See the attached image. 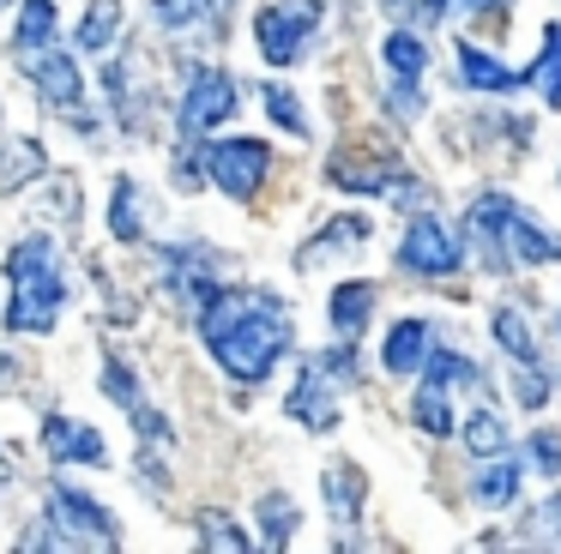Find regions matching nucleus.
Listing matches in <instances>:
<instances>
[{
  "mask_svg": "<svg viewBox=\"0 0 561 554\" xmlns=\"http://www.w3.org/2000/svg\"><path fill=\"white\" fill-rule=\"evenodd\" d=\"M199 337H206L211 361L230 373L236 385H266L272 368L290 356V301L272 289H211L199 301Z\"/></svg>",
  "mask_w": 561,
  "mask_h": 554,
  "instance_id": "f257e3e1",
  "label": "nucleus"
},
{
  "mask_svg": "<svg viewBox=\"0 0 561 554\" xmlns=\"http://www.w3.org/2000/svg\"><path fill=\"white\" fill-rule=\"evenodd\" d=\"M7 284H13L7 313H0L7 337L55 332V320H61V308H67V259L49 235H25V241L7 247Z\"/></svg>",
  "mask_w": 561,
  "mask_h": 554,
  "instance_id": "f03ea898",
  "label": "nucleus"
},
{
  "mask_svg": "<svg viewBox=\"0 0 561 554\" xmlns=\"http://www.w3.org/2000/svg\"><path fill=\"white\" fill-rule=\"evenodd\" d=\"M356 385V344L339 337L332 349L320 356H302V373H296V392H290V416L302 422L308 434H332L339 428V392Z\"/></svg>",
  "mask_w": 561,
  "mask_h": 554,
  "instance_id": "7ed1b4c3",
  "label": "nucleus"
},
{
  "mask_svg": "<svg viewBox=\"0 0 561 554\" xmlns=\"http://www.w3.org/2000/svg\"><path fill=\"white\" fill-rule=\"evenodd\" d=\"M43 524L55 530V549H122V524L103 500H91L73 482H55L43 500Z\"/></svg>",
  "mask_w": 561,
  "mask_h": 554,
  "instance_id": "20e7f679",
  "label": "nucleus"
},
{
  "mask_svg": "<svg viewBox=\"0 0 561 554\" xmlns=\"http://www.w3.org/2000/svg\"><path fill=\"white\" fill-rule=\"evenodd\" d=\"M236 79L224 67H187V84H182V103H175V139H182V151L187 145H199L211 127H224V120L236 115Z\"/></svg>",
  "mask_w": 561,
  "mask_h": 554,
  "instance_id": "39448f33",
  "label": "nucleus"
},
{
  "mask_svg": "<svg viewBox=\"0 0 561 554\" xmlns=\"http://www.w3.org/2000/svg\"><path fill=\"white\" fill-rule=\"evenodd\" d=\"M199 169H206V181L218 193H230V199H254L260 187H266L272 175V145L266 139H211L206 151H199Z\"/></svg>",
  "mask_w": 561,
  "mask_h": 554,
  "instance_id": "423d86ee",
  "label": "nucleus"
},
{
  "mask_svg": "<svg viewBox=\"0 0 561 554\" xmlns=\"http://www.w3.org/2000/svg\"><path fill=\"white\" fill-rule=\"evenodd\" d=\"M314 24H320V0H266L254 12V43L272 67H296L308 55Z\"/></svg>",
  "mask_w": 561,
  "mask_h": 554,
  "instance_id": "0eeeda50",
  "label": "nucleus"
},
{
  "mask_svg": "<svg viewBox=\"0 0 561 554\" xmlns=\"http://www.w3.org/2000/svg\"><path fill=\"white\" fill-rule=\"evenodd\" d=\"M25 79L37 84V96H43V108H49V115L73 120V127H91V115H85V79H79V60L67 55L61 43L43 48V55L25 67Z\"/></svg>",
  "mask_w": 561,
  "mask_h": 554,
  "instance_id": "6e6552de",
  "label": "nucleus"
},
{
  "mask_svg": "<svg viewBox=\"0 0 561 554\" xmlns=\"http://www.w3.org/2000/svg\"><path fill=\"white\" fill-rule=\"evenodd\" d=\"M399 265L416 277H453L465 265V247L453 241V229L440 217H411V229L399 241Z\"/></svg>",
  "mask_w": 561,
  "mask_h": 554,
  "instance_id": "1a4fd4ad",
  "label": "nucleus"
},
{
  "mask_svg": "<svg viewBox=\"0 0 561 554\" xmlns=\"http://www.w3.org/2000/svg\"><path fill=\"white\" fill-rule=\"evenodd\" d=\"M158 259H163V289H170L187 313H199V301L218 289V253L199 247V241H175V247H163Z\"/></svg>",
  "mask_w": 561,
  "mask_h": 554,
  "instance_id": "9d476101",
  "label": "nucleus"
},
{
  "mask_svg": "<svg viewBox=\"0 0 561 554\" xmlns=\"http://www.w3.org/2000/svg\"><path fill=\"white\" fill-rule=\"evenodd\" d=\"M399 157L387 151V145H344V151H332L327 163V181L339 193H387L392 181H399Z\"/></svg>",
  "mask_w": 561,
  "mask_h": 554,
  "instance_id": "9b49d317",
  "label": "nucleus"
},
{
  "mask_svg": "<svg viewBox=\"0 0 561 554\" xmlns=\"http://www.w3.org/2000/svg\"><path fill=\"white\" fill-rule=\"evenodd\" d=\"M43 452H49L55 464H85V470L110 464V440L79 416H49L43 422Z\"/></svg>",
  "mask_w": 561,
  "mask_h": 554,
  "instance_id": "f8f14e48",
  "label": "nucleus"
},
{
  "mask_svg": "<svg viewBox=\"0 0 561 554\" xmlns=\"http://www.w3.org/2000/svg\"><path fill=\"white\" fill-rule=\"evenodd\" d=\"M55 43H61V12H55V0H19V24H13V43H7L13 67L25 72Z\"/></svg>",
  "mask_w": 561,
  "mask_h": 554,
  "instance_id": "ddd939ff",
  "label": "nucleus"
},
{
  "mask_svg": "<svg viewBox=\"0 0 561 554\" xmlns=\"http://www.w3.org/2000/svg\"><path fill=\"white\" fill-rule=\"evenodd\" d=\"M495 241L513 253V259H525V265H561V235H549L543 223H531L519 205L501 217V235H495Z\"/></svg>",
  "mask_w": 561,
  "mask_h": 554,
  "instance_id": "4468645a",
  "label": "nucleus"
},
{
  "mask_svg": "<svg viewBox=\"0 0 561 554\" xmlns=\"http://www.w3.org/2000/svg\"><path fill=\"white\" fill-rule=\"evenodd\" d=\"M428 349H435V325L428 320H399L387 332V344H380V361H387V373L411 380V373H423Z\"/></svg>",
  "mask_w": 561,
  "mask_h": 554,
  "instance_id": "2eb2a0df",
  "label": "nucleus"
},
{
  "mask_svg": "<svg viewBox=\"0 0 561 554\" xmlns=\"http://www.w3.org/2000/svg\"><path fill=\"white\" fill-rule=\"evenodd\" d=\"M368 313H375V284L368 277H351V284H339L332 289V301H327V320H332V332L339 337H363L368 332Z\"/></svg>",
  "mask_w": 561,
  "mask_h": 554,
  "instance_id": "dca6fc26",
  "label": "nucleus"
},
{
  "mask_svg": "<svg viewBox=\"0 0 561 554\" xmlns=\"http://www.w3.org/2000/svg\"><path fill=\"white\" fill-rule=\"evenodd\" d=\"M459 84L465 91H519L525 72H513L507 60H495L489 48H477V43H459Z\"/></svg>",
  "mask_w": 561,
  "mask_h": 554,
  "instance_id": "f3484780",
  "label": "nucleus"
},
{
  "mask_svg": "<svg viewBox=\"0 0 561 554\" xmlns=\"http://www.w3.org/2000/svg\"><path fill=\"white\" fill-rule=\"evenodd\" d=\"M519 482H525L519 458H513V452H495L483 470H477L471 500H477V506H507V500H519Z\"/></svg>",
  "mask_w": 561,
  "mask_h": 554,
  "instance_id": "a211bd4d",
  "label": "nucleus"
},
{
  "mask_svg": "<svg viewBox=\"0 0 561 554\" xmlns=\"http://www.w3.org/2000/svg\"><path fill=\"white\" fill-rule=\"evenodd\" d=\"M363 241H368V217H332V223L314 235V247L296 253V265H302V272H314L320 259H332V253H356Z\"/></svg>",
  "mask_w": 561,
  "mask_h": 554,
  "instance_id": "6ab92c4d",
  "label": "nucleus"
},
{
  "mask_svg": "<svg viewBox=\"0 0 561 554\" xmlns=\"http://www.w3.org/2000/svg\"><path fill=\"white\" fill-rule=\"evenodd\" d=\"M411 422L428 434V440H453L459 434V422H453V404H447V385L423 380L416 373V397H411Z\"/></svg>",
  "mask_w": 561,
  "mask_h": 554,
  "instance_id": "aec40b11",
  "label": "nucleus"
},
{
  "mask_svg": "<svg viewBox=\"0 0 561 554\" xmlns=\"http://www.w3.org/2000/svg\"><path fill=\"white\" fill-rule=\"evenodd\" d=\"M115 36H122V0H91L85 7V19H79V55H110L115 48Z\"/></svg>",
  "mask_w": 561,
  "mask_h": 554,
  "instance_id": "412c9836",
  "label": "nucleus"
},
{
  "mask_svg": "<svg viewBox=\"0 0 561 554\" xmlns=\"http://www.w3.org/2000/svg\"><path fill=\"white\" fill-rule=\"evenodd\" d=\"M49 175V151L37 139H13L0 151V193H25V181Z\"/></svg>",
  "mask_w": 561,
  "mask_h": 554,
  "instance_id": "4be33fe9",
  "label": "nucleus"
},
{
  "mask_svg": "<svg viewBox=\"0 0 561 554\" xmlns=\"http://www.w3.org/2000/svg\"><path fill=\"white\" fill-rule=\"evenodd\" d=\"M320 488H327V506H332V518H339V524L351 530V524H356V512H363V494H368L363 470H356V464H332Z\"/></svg>",
  "mask_w": 561,
  "mask_h": 554,
  "instance_id": "5701e85b",
  "label": "nucleus"
},
{
  "mask_svg": "<svg viewBox=\"0 0 561 554\" xmlns=\"http://www.w3.org/2000/svg\"><path fill=\"white\" fill-rule=\"evenodd\" d=\"M224 12H230V0H151V19H158L163 31H175V36L224 19Z\"/></svg>",
  "mask_w": 561,
  "mask_h": 554,
  "instance_id": "b1692460",
  "label": "nucleus"
},
{
  "mask_svg": "<svg viewBox=\"0 0 561 554\" xmlns=\"http://www.w3.org/2000/svg\"><path fill=\"white\" fill-rule=\"evenodd\" d=\"M254 518H260V530H266V542H272V549H290V536L302 530V512H296V500H290L284 488L260 494Z\"/></svg>",
  "mask_w": 561,
  "mask_h": 554,
  "instance_id": "393cba45",
  "label": "nucleus"
},
{
  "mask_svg": "<svg viewBox=\"0 0 561 554\" xmlns=\"http://www.w3.org/2000/svg\"><path fill=\"white\" fill-rule=\"evenodd\" d=\"M110 235L115 241H127V247H139L146 241V217H139V187L134 181H115V193H110Z\"/></svg>",
  "mask_w": 561,
  "mask_h": 554,
  "instance_id": "a878e982",
  "label": "nucleus"
},
{
  "mask_svg": "<svg viewBox=\"0 0 561 554\" xmlns=\"http://www.w3.org/2000/svg\"><path fill=\"white\" fill-rule=\"evenodd\" d=\"M380 60H387L392 79H423L428 72V43L416 31H392L387 48H380Z\"/></svg>",
  "mask_w": 561,
  "mask_h": 554,
  "instance_id": "bb28decb",
  "label": "nucleus"
},
{
  "mask_svg": "<svg viewBox=\"0 0 561 554\" xmlns=\"http://www.w3.org/2000/svg\"><path fill=\"white\" fill-rule=\"evenodd\" d=\"M525 84H537V96H543L549 108H561V24L543 31V55H537L531 72H525Z\"/></svg>",
  "mask_w": 561,
  "mask_h": 554,
  "instance_id": "cd10ccee",
  "label": "nucleus"
},
{
  "mask_svg": "<svg viewBox=\"0 0 561 554\" xmlns=\"http://www.w3.org/2000/svg\"><path fill=\"white\" fill-rule=\"evenodd\" d=\"M199 549H230V554H248L254 549V536H248L236 518H224V512H199Z\"/></svg>",
  "mask_w": 561,
  "mask_h": 554,
  "instance_id": "c85d7f7f",
  "label": "nucleus"
},
{
  "mask_svg": "<svg viewBox=\"0 0 561 554\" xmlns=\"http://www.w3.org/2000/svg\"><path fill=\"white\" fill-rule=\"evenodd\" d=\"M495 344L507 349L513 361H537L531 325H525V313H513V308H495Z\"/></svg>",
  "mask_w": 561,
  "mask_h": 554,
  "instance_id": "c756f323",
  "label": "nucleus"
},
{
  "mask_svg": "<svg viewBox=\"0 0 561 554\" xmlns=\"http://www.w3.org/2000/svg\"><path fill=\"white\" fill-rule=\"evenodd\" d=\"M465 446H471L477 458L507 452V428H501V416H495V409H477V416H465Z\"/></svg>",
  "mask_w": 561,
  "mask_h": 554,
  "instance_id": "7c9ffc66",
  "label": "nucleus"
},
{
  "mask_svg": "<svg viewBox=\"0 0 561 554\" xmlns=\"http://www.w3.org/2000/svg\"><path fill=\"white\" fill-rule=\"evenodd\" d=\"M423 380H435V385H447V392H453L459 380H465V385L477 380V361H471V356H459V349H428Z\"/></svg>",
  "mask_w": 561,
  "mask_h": 554,
  "instance_id": "2f4dec72",
  "label": "nucleus"
},
{
  "mask_svg": "<svg viewBox=\"0 0 561 554\" xmlns=\"http://www.w3.org/2000/svg\"><path fill=\"white\" fill-rule=\"evenodd\" d=\"M266 115L278 120L284 132H296V139H308V115H302V103H296V91H284V84H266Z\"/></svg>",
  "mask_w": 561,
  "mask_h": 554,
  "instance_id": "473e14b6",
  "label": "nucleus"
},
{
  "mask_svg": "<svg viewBox=\"0 0 561 554\" xmlns=\"http://www.w3.org/2000/svg\"><path fill=\"white\" fill-rule=\"evenodd\" d=\"M103 392H110V404L134 409V404H139V373L127 368L122 356H103Z\"/></svg>",
  "mask_w": 561,
  "mask_h": 554,
  "instance_id": "72a5a7b5",
  "label": "nucleus"
},
{
  "mask_svg": "<svg viewBox=\"0 0 561 554\" xmlns=\"http://www.w3.org/2000/svg\"><path fill=\"white\" fill-rule=\"evenodd\" d=\"M495 12V19H501V12H513V0H423V19H447V12Z\"/></svg>",
  "mask_w": 561,
  "mask_h": 554,
  "instance_id": "f704fd0d",
  "label": "nucleus"
},
{
  "mask_svg": "<svg viewBox=\"0 0 561 554\" xmlns=\"http://www.w3.org/2000/svg\"><path fill=\"white\" fill-rule=\"evenodd\" d=\"M513 385H519V404L525 409H543L549 404V380L537 373V361H519V380H513Z\"/></svg>",
  "mask_w": 561,
  "mask_h": 554,
  "instance_id": "c9c22d12",
  "label": "nucleus"
},
{
  "mask_svg": "<svg viewBox=\"0 0 561 554\" xmlns=\"http://www.w3.org/2000/svg\"><path fill=\"white\" fill-rule=\"evenodd\" d=\"M531 458H537V470H543V476H561V434L556 428L531 434Z\"/></svg>",
  "mask_w": 561,
  "mask_h": 554,
  "instance_id": "e433bc0d",
  "label": "nucleus"
},
{
  "mask_svg": "<svg viewBox=\"0 0 561 554\" xmlns=\"http://www.w3.org/2000/svg\"><path fill=\"white\" fill-rule=\"evenodd\" d=\"M531 530H537L543 542H561V494H549V500L531 512Z\"/></svg>",
  "mask_w": 561,
  "mask_h": 554,
  "instance_id": "4c0bfd02",
  "label": "nucleus"
},
{
  "mask_svg": "<svg viewBox=\"0 0 561 554\" xmlns=\"http://www.w3.org/2000/svg\"><path fill=\"white\" fill-rule=\"evenodd\" d=\"M7 7H13V0H0V12H7Z\"/></svg>",
  "mask_w": 561,
  "mask_h": 554,
  "instance_id": "58836bf2",
  "label": "nucleus"
},
{
  "mask_svg": "<svg viewBox=\"0 0 561 554\" xmlns=\"http://www.w3.org/2000/svg\"><path fill=\"white\" fill-rule=\"evenodd\" d=\"M0 470H7V452H0Z\"/></svg>",
  "mask_w": 561,
  "mask_h": 554,
  "instance_id": "ea45409f",
  "label": "nucleus"
},
{
  "mask_svg": "<svg viewBox=\"0 0 561 554\" xmlns=\"http://www.w3.org/2000/svg\"><path fill=\"white\" fill-rule=\"evenodd\" d=\"M387 7H404V0H387Z\"/></svg>",
  "mask_w": 561,
  "mask_h": 554,
  "instance_id": "a19ab883",
  "label": "nucleus"
}]
</instances>
